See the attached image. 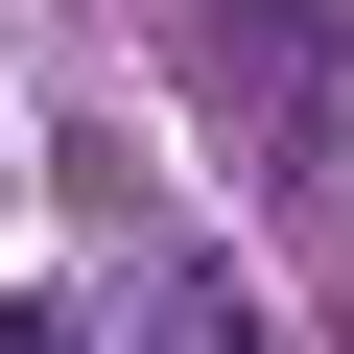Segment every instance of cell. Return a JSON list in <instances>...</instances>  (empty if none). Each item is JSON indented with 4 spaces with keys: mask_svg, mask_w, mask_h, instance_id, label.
Segmentation results:
<instances>
[{
    "mask_svg": "<svg viewBox=\"0 0 354 354\" xmlns=\"http://www.w3.org/2000/svg\"><path fill=\"white\" fill-rule=\"evenodd\" d=\"M95 354H283V330H260V283H213V260H142Z\"/></svg>",
    "mask_w": 354,
    "mask_h": 354,
    "instance_id": "cell-1",
    "label": "cell"
}]
</instances>
